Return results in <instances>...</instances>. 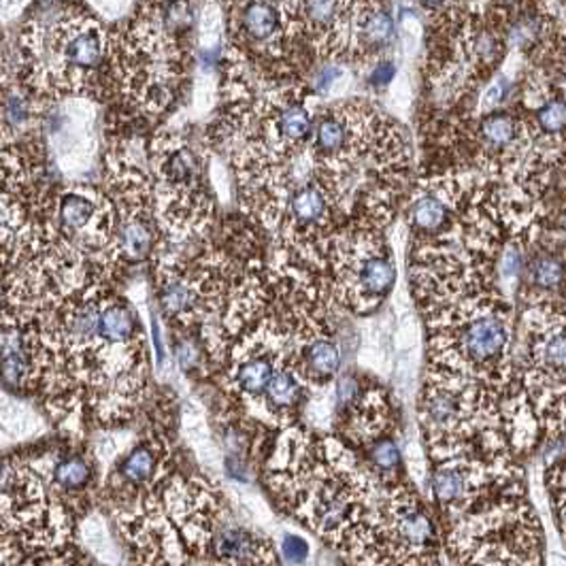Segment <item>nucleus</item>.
I'll return each mask as SVG.
<instances>
[{"label":"nucleus","instance_id":"nucleus-22","mask_svg":"<svg viewBox=\"0 0 566 566\" xmlns=\"http://www.w3.org/2000/svg\"><path fill=\"white\" fill-rule=\"evenodd\" d=\"M439 566H448V565H446V563H443V565H439Z\"/></svg>","mask_w":566,"mask_h":566},{"label":"nucleus","instance_id":"nucleus-6","mask_svg":"<svg viewBox=\"0 0 566 566\" xmlns=\"http://www.w3.org/2000/svg\"><path fill=\"white\" fill-rule=\"evenodd\" d=\"M565 298L526 305L522 356L503 405L533 416L547 441L565 434Z\"/></svg>","mask_w":566,"mask_h":566},{"label":"nucleus","instance_id":"nucleus-20","mask_svg":"<svg viewBox=\"0 0 566 566\" xmlns=\"http://www.w3.org/2000/svg\"><path fill=\"white\" fill-rule=\"evenodd\" d=\"M22 0H0V13H4L2 18H7V13H11Z\"/></svg>","mask_w":566,"mask_h":566},{"label":"nucleus","instance_id":"nucleus-19","mask_svg":"<svg viewBox=\"0 0 566 566\" xmlns=\"http://www.w3.org/2000/svg\"><path fill=\"white\" fill-rule=\"evenodd\" d=\"M280 554L287 565L303 566L310 560L312 549H310V543L301 535L285 533L282 537V545H280Z\"/></svg>","mask_w":566,"mask_h":566},{"label":"nucleus","instance_id":"nucleus-9","mask_svg":"<svg viewBox=\"0 0 566 566\" xmlns=\"http://www.w3.org/2000/svg\"><path fill=\"white\" fill-rule=\"evenodd\" d=\"M317 275L343 310L370 315L392 294L397 264L379 228L352 227L333 234Z\"/></svg>","mask_w":566,"mask_h":566},{"label":"nucleus","instance_id":"nucleus-18","mask_svg":"<svg viewBox=\"0 0 566 566\" xmlns=\"http://www.w3.org/2000/svg\"><path fill=\"white\" fill-rule=\"evenodd\" d=\"M480 0H418V4L430 15H439L450 20L452 15H460L471 11Z\"/></svg>","mask_w":566,"mask_h":566},{"label":"nucleus","instance_id":"nucleus-4","mask_svg":"<svg viewBox=\"0 0 566 566\" xmlns=\"http://www.w3.org/2000/svg\"><path fill=\"white\" fill-rule=\"evenodd\" d=\"M503 390L482 379L426 365L418 426L430 464L467 453L515 455L503 426Z\"/></svg>","mask_w":566,"mask_h":566},{"label":"nucleus","instance_id":"nucleus-16","mask_svg":"<svg viewBox=\"0 0 566 566\" xmlns=\"http://www.w3.org/2000/svg\"><path fill=\"white\" fill-rule=\"evenodd\" d=\"M458 199L460 190L452 179H439L418 190L409 205V227L418 243L434 239L450 228L458 211Z\"/></svg>","mask_w":566,"mask_h":566},{"label":"nucleus","instance_id":"nucleus-1","mask_svg":"<svg viewBox=\"0 0 566 566\" xmlns=\"http://www.w3.org/2000/svg\"><path fill=\"white\" fill-rule=\"evenodd\" d=\"M262 480L280 511L340 554L363 526L379 490L358 453L337 434L317 432L303 422L275 437Z\"/></svg>","mask_w":566,"mask_h":566},{"label":"nucleus","instance_id":"nucleus-11","mask_svg":"<svg viewBox=\"0 0 566 566\" xmlns=\"http://www.w3.org/2000/svg\"><path fill=\"white\" fill-rule=\"evenodd\" d=\"M430 503L450 526L488 503L524 492V471L515 455L467 453L430 464Z\"/></svg>","mask_w":566,"mask_h":566},{"label":"nucleus","instance_id":"nucleus-15","mask_svg":"<svg viewBox=\"0 0 566 566\" xmlns=\"http://www.w3.org/2000/svg\"><path fill=\"white\" fill-rule=\"evenodd\" d=\"M392 39L395 20L379 0H354L345 57L352 62H367L379 56Z\"/></svg>","mask_w":566,"mask_h":566},{"label":"nucleus","instance_id":"nucleus-2","mask_svg":"<svg viewBox=\"0 0 566 566\" xmlns=\"http://www.w3.org/2000/svg\"><path fill=\"white\" fill-rule=\"evenodd\" d=\"M112 34L77 0H36L15 36V80L41 105L101 94Z\"/></svg>","mask_w":566,"mask_h":566},{"label":"nucleus","instance_id":"nucleus-14","mask_svg":"<svg viewBox=\"0 0 566 566\" xmlns=\"http://www.w3.org/2000/svg\"><path fill=\"white\" fill-rule=\"evenodd\" d=\"M354 0H298L301 32L319 57H345Z\"/></svg>","mask_w":566,"mask_h":566},{"label":"nucleus","instance_id":"nucleus-10","mask_svg":"<svg viewBox=\"0 0 566 566\" xmlns=\"http://www.w3.org/2000/svg\"><path fill=\"white\" fill-rule=\"evenodd\" d=\"M154 216L172 243H184L209 227L213 205L202 184V163L179 135L163 133L151 142Z\"/></svg>","mask_w":566,"mask_h":566},{"label":"nucleus","instance_id":"nucleus-7","mask_svg":"<svg viewBox=\"0 0 566 566\" xmlns=\"http://www.w3.org/2000/svg\"><path fill=\"white\" fill-rule=\"evenodd\" d=\"M343 556L349 566H439L446 563L437 520L407 478L379 485L373 507Z\"/></svg>","mask_w":566,"mask_h":566},{"label":"nucleus","instance_id":"nucleus-8","mask_svg":"<svg viewBox=\"0 0 566 566\" xmlns=\"http://www.w3.org/2000/svg\"><path fill=\"white\" fill-rule=\"evenodd\" d=\"M446 552L453 566H545V535L526 490L450 524Z\"/></svg>","mask_w":566,"mask_h":566},{"label":"nucleus","instance_id":"nucleus-17","mask_svg":"<svg viewBox=\"0 0 566 566\" xmlns=\"http://www.w3.org/2000/svg\"><path fill=\"white\" fill-rule=\"evenodd\" d=\"M545 485L549 494V507L556 515L558 533H565L566 467L565 458L545 464Z\"/></svg>","mask_w":566,"mask_h":566},{"label":"nucleus","instance_id":"nucleus-12","mask_svg":"<svg viewBox=\"0 0 566 566\" xmlns=\"http://www.w3.org/2000/svg\"><path fill=\"white\" fill-rule=\"evenodd\" d=\"M172 400L158 398L149 411L142 439L115 462L112 473L98 485V499L112 511L128 510L163 490L177 471Z\"/></svg>","mask_w":566,"mask_h":566},{"label":"nucleus","instance_id":"nucleus-21","mask_svg":"<svg viewBox=\"0 0 566 566\" xmlns=\"http://www.w3.org/2000/svg\"><path fill=\"white\" fill-rule=\"evenodd\" d=\"M80 566H101V565H94L92 560H87V558H82V563H80Z\"/></svg>","mask_w":566,"mask_h":566},{"label":"nucleus","instance_id":"nucleus-13","mask_svg":"<svg viewBox=\"0 0 566 566\" xmlns=\"http://www.w3.org/2000/svg\"><path fill=\"white\" fill-rule=\"evenodd\" d=\"M227 13L232 50L241 56L283 60L303 34L298 0H228Z\"/></svg>","mask_w":566,"mask_h":566},{"label":"nucleus","instance_id":"nucleus-3","mask_svg":"<svg viewBox=\"0 0 566 566\" xmlns=\"http://www.w3.org/2000/svg\"><path fill=\"white\" fill-rule=\"evenodd\" d=\"M422 315L428 365L471 375L507 395L515 370V310L499 280L473 283Z\"/></svg>","mask_w":566,"mask_h":566},{"label":"nucleus","instance_id":"nucleus-5","mask_svg":"<svg viewBox=\"0 0 566 566\" xmlns=\"http://www.w3.org/2000/svg\"><path fill=\"white\" fill-rule=\"evenodd\" d=\"M160 505L188 560L207 566H282L275 543L245 526L222 490L199 475L172 473Z\"/></svg>","mask_w":566,"mask_h":566}]
</instances>
